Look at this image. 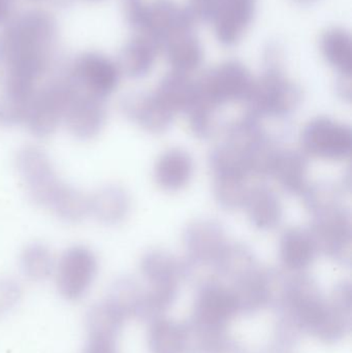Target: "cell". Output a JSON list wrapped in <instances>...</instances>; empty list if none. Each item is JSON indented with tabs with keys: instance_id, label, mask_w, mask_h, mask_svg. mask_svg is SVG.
Instances as JSON below:
<instances>
[{
	"instance_id": "52a82bcc",
	"label": "cell",
	"mask_w": 352,
	"mask_h": 353,
	"mask_svg": "<svg viewBox=\"0 0 352 353\" xmlns=\"http://www.w3.org/2000/svg\"><path fill=\"white\" fill-rule=\"evenodd\" d=\"M97 273L99 259L90 248L83 245L70 247L56 265L58 292L64 300L76 302L88 294Z\"/></svg>"
},
{
	"instance_id": "74e56055",
	"label": "cell",
	"mask_w": 352,
	"mask_h": 353,
	"mask_svg": "<svg viewBox=\"0 0 352 353\" xmlns=\"http://www.w3.org/2000/svg\"><path fill=\"white\" fill-rule=\"evenodd\" d=\"M12 0H0V23L4 22L10 16Z\"/></svg>"
},
{
	"instance_id": "e575fe53",
	"label": "cell",
	"mask_w": 352,
	"mask_h": 353,
	"mask_svg": "<svg viewBox=\"0 0 352 353\" xmlns=\"http://www.w3.org/2000/svg\"><path fill=\"white\" fill-rule=\"evenodd\" d=\"M82 353H119L117 338L111 336L88 335Z\"/></svg>"
},
{
	"instance_id": "2e32d148",
	"label": "cell",
	"mask_w": 352,
	"mask_h": 353,
	"mask_svg": "<svg viewBox=\"0 0 352 353\" xmlns=\"http://www.w3.org/2000/svg\"><path fill=\"white\" fill-rule=\"evenodd\" d=\"M194 169V159L187 151L180 148L169 149L155 163V182L169 192L181 190L191 180Z\"/></svg>"
},
{
	"instance_id": "1f68e13d",
	"label": "cell",
	"mask_w": 352,
	"mask_h": 353,
	"mask_svg": "<svg viewBox=\"0 0 352 353\" xmlns=\"http://www.w3.org/2000/svg\"><path fill=\"white\" fill-rule=\"evenodd\" d=\"M181 325L184 353H209L215 344L227 335L203 327L191 319Z\"/></svg>"
},
{
	"instance_id": "f546056e",
	"label": "cell",
	"mask_w": 352,
	"mask_h": 353,
	"mask_svg": "<svg viewBox=\"0 0 352 353\" xmlns=\"http://www.w3.org/2000/svg\"><path fill=\"white\" fill-rule=\"evenodd\" d=\"M148 344L151 353H184L181 325L165 317L153 321Z\"/></svg>"
},
{
	"instance_id": "9c48e42d",
	"label": "cell",
	"mask_w": 352,
	"mask_h": 353,
	"mask_svg": "<svg viewBox=\"0 0 352 353\" xmlns=\"http://www.w3.org/2000/svg\"><path fill=\"white\" fill-rule=\"evenodd\" d=\"M66 77L78 92L105 101L119 84L120 70L105 56L86 54L76 60Z\"/></svg>"
},
{
	"instance_id": "603a6c76",
	"label": "cell",
	"mask_w": 352,
	"mask_h": 353,
	"mask_svg": "<svg viewBox=\"0 0 352 353\" xmlns=\"http://www.w3.org/2000/svg\"><path fill=\"white\" fill-rule=\"evenodd\" d=\"M251 249L241 243H227L215 263V274L231 283L242 279L258 269Z\"/></svg>"
},
{
	"instance_id": "ffe728a7",
	"label": "cell",
	"mask_w": 352,
	"mask_h": 353,
	"mask_svg": "<svg viewBox=\"0 0 352 353\" xmlns=\"http://www.w3.org/2000/svg\"><path fill=\"white\" fill-rule=\"evenodd\" d=\"M130 197L119 185H105L89 196L90 214L101 224L117 225L127 217Z\"/></svg>"
},
{
	"instance_id": "7a4b0ae2",
	"label": "cell",
	"mask_w": 352,
	"mask_h": 353,
	"mask_svg": "<svg viewBox=\"0 0 352 353\" xmlns=\"http://www.w3.org/2000/svg\"><path fill=\"white\" fill-rule=\"evenodd\" d=\"M186 259L182 261L184 279L202 282V272L213 279L215 263L227 244L220 223L213 219H196L190 222L183 232Z\"/></svg>"
},
{
	"instance_id": "3957f363",
	"label": "cell",
	"mask_w": 352,
	"mask_h": 353,
	"mask_svg": "<svg viewBox=\"0 0 352 353\" xmlns=\"http://www.w3.org/2000/svg\"><path fill=\"white\" fill-rule=\"evenodd\" d=\"M253 81L249 70L241 62H223L196 81L194 103L217 112L227 103H244Z\"/></svg>"
},
{
	"instance_id": "44dd1931",
	"label": "cell",
	"mask_w": 352,
	"mask_h": 353,
	"mask_svg": "<svg viewBox=\"0 0 352 353\" xmlns=\"http://www.w3.org/2000/svg\"><path fill=\"white\" fill-rule=\"evenodd\" d=\"M318 253L309 230L289 228L283 232L279 242V256L287 269L296 272L307 269Z\"/></svg>"
},
{
	"instance_id": "8fae6325",
	"label": "cell",
	"mask_w": 352,
	"mask_h": 353,
	"mask_svg": "<svg viewBox=\"0 0 352 353\" xmlns=\"http://www.w3.org/2000/svg\"><path fill=\"white\" fill-rule=\"evenodd\" d=\"M254 12L256 0H215L200 12V17L212 20L218 41L231 47L242 39Z\"/></svg>"
},
{
	"instance_id": "8992f818",
	"label": "cell",
	"mask_w": 352,
	"mask_h": 353,
	"mask_svg": "<svg viewBox=\"0 0 352 353\" xmlns=\"http://www.w3.org/2000/svg\"><path fill=\"white\" fill-rule=\"evenodd\" d=\"M310 234L318 253L343 265H351V214L342 205L312 216Z\"/></svg>"
},
{
	"instance_id": "9a60e30c",
	"label": "cell",
	"mask_w": 352,
	"mask_h": 353,
	"mask_svg": "<svg viewBox=\"0 0 352 353\" xmlns=\"http://www.w3.org/2000/svg\"><path fill=\"white\" fill-rule=\"evenodd\" d=\"M243 207L252 225L262 232L275 230L282 220L280 199L266 185L250 187Z\"/></svg>"
},
{
	"instance_id": "83f0119b",
	"label": "cell",
	"mask_w": 352,
	"mask_h": 353,
	"mask_svg": "<svg viewBox=\"0 0 352 353\" xmlns=\"http://www.w3.org/2000/svg\"><path fill=\"white\" fill-rule=\"evenodd\" d=\"M125 321V317L107 300L93 304L87 311L85 319L88 335L111 336L115 338L119 336Z\"/></svg>"
},
{
	"instance_id": "8d00e7d4",
	"label": "cell",
	"mask_w": 352,
	"mask_h": 353,
	"mask_svg": "<svg viewBox=\"0 0 352 353\" xmlns=\"http://www.w3.org/2000/svg\"><path fill=\"white\" fill-rule=\"evenodd\" d=\"M339 95L343 97L345 101H351V77L342 76V80L339 81L338 87Z\"/></svg>"
},
{
	"instance_id": "5b68a950",
	"label": "cell",
	"mask_w": 352,
	"mask_h": 353,
	"mask_svg": "<svg viewBox=\"0 0 352 353\" xmlns=\"http://www.w3.org/2000/svg\"><path fill=\"white\" fill-rule=\"evenodd\" d=\"M76 92L66 76L37 90L24 123L29 132L39 139L53 134L63 123L68 103Z\"/></svg>"
},
{
	"instance_id": "30bf717a",
	"label": "cell",
	"mask_w": 352,
	"mask_h": 353,
	"mask_svg": "<svg viewBox=\"0 0 352 353\" xmlns=\"http://www.w3.org/2000/svg\"><path fill=\"white\" fill-rule=\"evenodd\" d=\"M236 314L237 311L229 286L217 278L200 284L190 317L192 321L212 331L225 333Z\"/></svg>"
},
{
	"instance_id": "cb8c5ba5",
	"label": "cell",
	"mask_w": 352,
	"mask_h": 353,
	"mask_svg": "<svg viewBox=\"0 0 352 353\" xmlns=\"http://www.w3.org/2000/svg\"><path fill=\"white\" fill-rule=\"evenodd\" d=\"M158 50L150 37L141 35L124 48L118 68L130 78H144L152 70Z\"/></svg>"
},
{
	"instance_id": "484cf974",
	"label": "cell",
	"mask_w": 352,
	"mask_h": 353,
	"mask_svg": "<svg viewBox=\"0 0 352 353\" xmlns=\"http://www.w3.org/2000/svg\"><path fill=\"white\" fill-rule=\"evenodd\" d=\"M322 50L327 61L342 76L351 77L352 43L346 31L334 28L327 31L322 39Z\"/></svg>"
},
{
	"instance_id": "d6a6232c",
	"label": "cell",
	"mask_w": 352,
	"mask_h": 353,
	"mask_svg": "<svg viewBox=\"0 0 352 353\" xmlns=\"http://www.w3.org/2000/svg\"><path fill=\"white\" fill-rule=\"evenodd\" d=\"M306 209L311 215L341 205V191L330 182H318L308 185L302 194Z\"/></svg>"
},
{
	"instance_id": "f35d334b",
	"label": "cell",
	"mask_w": 352,
	"mask_h": 353,
	"mask_svg": "<svg viewBox=\"0 0 352 353\" xmlns=\"http://www.w3.org/2000/svg\"><path fill=\"white\" fill-rule=\"evenodd\" d=\"M215 0H196V6L194 8H200L202 6H208V4L212 3Z\"/></svg>"
},
{
	"instance_id": "4fadbf2b",
	"label": "cell",
	"mask_w": 352,
	"mask_h": 353,
	"mask_svg": "<svg viewBox=\"0 0 352 353\" xmlns=\"http://www.w3.org/2000/svg\"><path fill=\"white\" fill-rule=\"evenodd\" d=\"M105 101L76 91L63 119L70 134L81 141L92 140L99 136L107 121Z\"/></svg>"
},
{
	"instance_id": "836d02e7",
	"label": "cell",
	"mask_w": 352,
	"mask_h": 353,
	"mask_svg": "<svg viewBox=\"0 0 352 353\" xmlns=\"http://www.w3.org/2000/svg\"><path fill=\"white\" fill-rule=\"evenodd\" d=\"M23 290L14 278H0V317L6 316L20 304Z\"/></svg>"
},
{
	"instance_id": "ba28073f",
	"label": "cell",
	"mask_w": 352,
	"mask_h": 353,
	"mask_svg": "<svg viewBox=\"0 0 352 353\" xmlns=\"http://www.w3.org/2000/svg\"><path fill=\"white\" fill-rule=\"evenodd\" d=\"M301 144L304 151L311 157L344 161L351 154V128L332 118H315L304 128Z\"/></svg>"
},
{
	"instance_id": "d6986e66",
	"label": "cell",
	"mask_w": 352,
	"mask_h": 353,
	"mask_svg": "<svg viewBox=\"0 0 352 353\" xmlns=\"http://www.w3.org/2000/svg\"><path fill=\"white\" fill-rule=\"evenodd\" d=\"M308 159L300 151L280 150L273 163L270 176L289 195H302L308 187Z\"/></svg>"
},
{
	"instance_id": "e0dca14e",
	"label": "cell",
	"mask_w": 352,
	"mask_h": 353,
	"mask_svg": "<svg viewBox=\"0 0 352 353\" xmlns=\"http://www.w3.org/2000/svg\"><path fill=\"white\" fill-rule=\"evenodd\" d=\"M141 273L151 288H177L183 278L182 261L172 253L154 249L145 253L141 261Z\"/></svg>"
},
{
	"instance_id": "277c9868",
	"label": "cell",
	"mask_w": 352,
	"mask_h": 353,
	"mask_svg": "<svg viewBox=\"0 0 352 353\" xmlns=\"http://www.w3.org/2000/svg\"><path fill=\"white\" fill-rule=\"evenodd\" d=\"M14 163L30 201L50 209L64 183L58 178L49 155L39 147L27 145L18 151Z\"/></svg>"
},
{
	"instance_id": "4dcf8cb0",
	"label": "cell",
	"mask_w": 352,
	"mask_h": 353,
	"mask_svg": "<svg viewBox=\"0 0 352 353\" xmlns=\"http://www.w3.org/2000/svg\"><path fill=\"white\" fill-rule=\"evenodd\" d=\"M143 292L144 290L136 279L124 276L112 284L107 301L127 319L136 316Z\"/></svg>"
},
{
	"instance_id": "7402d4cb",
	"label": "cell",
	"mask_w": 352,
	"mask_h": 353,
	"mask_svg": "<svg viewBox=\"0 0 352 353\" xmlns=\"http://www.w3.org/2000/svg\"><path fill=\"white\" fill-rule=\"evenodd\" d=\"M155 97L173 114H186L196 101V81L186 74L173 72L159 82Z\"/></svg>"
},
{
	"instance_id": "f1b7e54d",
	"label": "cell",
	"mask_w": 352,
	"mask_h": 353,
	"mask_svg": "<svg viewBox=\"0 0 352 353\" xmlns=\"http://www.w3.org/2000/svg\"><path fill=\"white\" fill-rule=\"evenodd\" d=\"M50 210L62 221L76 223L90 214L89 196L79 189L64 183Z\"/></svg>"
},
{
	"instance_id": "ac0fdd59",
	"label": "cell",
	"mask_w": 352,
	"mask_h": 353,
	"mask_svg": "<svg viewBox=\"0 0 352 353\" xmlns=\"http://www.w3.org/2000/svg\"><path fill=\"white\" fill-rule=\"evenodd\" d=\"M161 48L165 51L174 72L187 74L202 63V47L194 35L192 26L180 29L169 35Z\"/></svg>"
},
{
	"instance_id": "5bb4252c",
	"label": "cell",
	"mask_w": 352,
	"mask_h": 353,
	"mask_svg": "<svg viewBox=\"0 0 352 353\" xmlns=\"http://www.w3.org/2000/svg\"><path fill=\"white\" fill-rule=\"evenodd\" d=\"M120 111L124 117L138 124L146 132L155 134L167 132L171 128L175 116L153 92L126 95L120 101Z\"/></svg>"
},
{
	"instance_id": "4316f807",
	"label": "cell",
	"mask_w": 352,
	"mask_h": 353,
	"mask_svg": "<svg viewBox=\"0 0 352 353\" xmlns=\"http://www.w3.org/2000/svg\"><path fill=\"white\" fill-rule=\"evenodd\" d=\"M20 267L27 279L41 282L55 273L56 263L49 247L41 243H31L22 251Z\"/></svg>"
},
{
	"instance_id": "6da1fadb",
	"label": "cell",
	"mask_w": 352,
	"mask_h": 353,
	"mask_svg": "<svg viewBox=\"0 0 352 353\" xmlns=\"http://www.w3.org/2000/svg\"><path fill=\"white\" fill-rule=\"evenodd\" d=\"M303 93L278 68H270L253 81L251 90L244 103L246 114L262 120L264 118L284 119L297 111Z\"/></svg>"
},
{
	"instance_id": "d4e9b609",
	"label": "cell",
	"mask_w": 352,
	"mask_h": 353,
	"mask_svg": "<svg viewBox=\"0 0 352 353\" xmlns=\"http://www.w3.org/2000/svg\"><path fill=\"white\" fill-rule=\"evenodd\" d=\"M213 192L217 203L225 210H237L243 207L250 187L249 176L237 173L213 174Z\"/></svg>"
},
{
	"instance_id": "7c38bea8",
	"label": "cell",
	"mask_w": 352,
	"mask_h": 353,
	"mask_svg": "<svg viewBox=\"0 0 352 353\" xmlns=\"http://www.w3.org/2000/svg\"><path fill=\"white\" fill-rule=\"evenodd\" d=\"M352 329V286L349 281L339 282L327 300L326 312L313 336L327 344L344 339Z\"/></svg>"
},
{
	"instance_id": "d590c367",
	"label": "cell",
	"mask_w": 352,
	"mask_h": 353,
	"mask_svg": "<svg viewBox=\"0 0 352 353\" xmlns=\"http://www.w3.org/2000/svg\"><path fill=\"white\" fill-rule=\"evenodd\" d=\"M209 353H246L245 348L233 338L223 336Z\"/></svg>"
}]
</instances>
